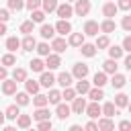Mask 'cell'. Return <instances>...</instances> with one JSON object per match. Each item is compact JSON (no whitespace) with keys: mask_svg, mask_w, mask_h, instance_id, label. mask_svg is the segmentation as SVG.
<instances>
[{"mask_svg":"<svg viewBox=\"0 0 131 131\" xmlns=\"http://www.w3.org/2000/svg\"><path fill=\"white\" fill-rule=\"evenodd\" d=\"M129 127H131V123H129V121H121V123H119V129H121V131H127Z\"/></svg>","mask_w":131,"mask_h":131,"instance_id":"11a10c76","label":"cell"},{"mask_svg":"<svg viewBox=\"0 0 131 131\" xmlns=\"http://www.w3.org/2000/svg\"><path fill=\"white\" fill-rule=\"evenodd\" d=\"M92 84L98 86V88H102V86L106 84V74H104V72H96L94 78H92Z\"/></svg>","mask_w":131,"mask_h":131,"instance_id":"4316f807","label":"cell"},{"mask_svg":"<svg viewBox=\"0 0 131 131\" xmlns=\"http://www.w3.org/2000/svg\"><path fill=\"white\" fill-rule=\"evenodd\" d=\"M90 0H76V6H74V14L78 16H86L90 12Z\"/></svg>","mask_w":131,"mask_h":131,"instance_id":"6da1fadb","label":"cell"},{"mask_svg":"<svg viewBox=\"0 0 131 131\" xmlns=\"http://www.w3.org/2000/svg\"><path fill=\"white\" fill-rule=\"evenodd\" d=\"M8 8L18 12V10H23V8H25V2H23V0H8Z\"/></svg>","mask_w":131,"mask_h":131,"instance_id":"f6af8a7d","label":"cell"},{"mask_svg":"<svg viewBox=\"0 0 131 131\" xmlns=\"http://www.w3.org/2000/svg\"><path fill=\"white\" fill-rule=\"evenodd\" d=\"M121 27H123V29L129 33V31H131V16H123V23H121Z\"/></svg>","mask_w":131,"mask_h":131,"instance_id":"681fc988","label":"cell"},{"mask_svg":"<svg viewBox=\"0 0 131 131\" xmlns=\"http://www.w3.org/2000/svg\"><path fill=\"white\" fill-rule=\"evenodd\" d=\"M117 12H119L117 4H115L113 0H106V2H104V6H102V14H104L106 18H113V16H115Z\"/></svg>","mask_w":131,"mask_h":131,"instance_id":"5b68a950","label":"cell"},{"mask_svg":"<svg viewBox=\"0 0 131 131\" xmlns=\"http://www.w3.org/2000/svg\"><path fill=\"white\" fill-rule=\"evenodd\" d=\"M6 35V23H0V37Z\"/></svg>","mask_w":131,"mask_h":131,"instance_id":"680465c9","label":"cell"},{"mask_svg":"<svg viewBox=\"0 0 131 131\" xmlns=\"http://www.w3.org/2000/svg\"><path fill=\"white\" fill-rule=\"evenodd\" d=\"M16 80H8V78H4L2 80V92L6 94V96H10V94H14L16 92Z\"/></svg>","mask_w":131,"mask_h":131,"instance_id":"ba28073f","label":"cell"},{"mask_svg":"<svg viewBox=\"0 0 131 131\" xmlns=\"http://www.w3.org/2000/svg\"><path fill=\"white\" fill-rule=\"evenodd\" d=\"M86 94L90 96V100H96V102H98L100 98H104V90H102V88H98V86H94V88H90V90H88Z\"/></svg>","mask_w":131,"mask_h":131,"instance_id":"484cf974","label":"cell"},{"mask_svg":"<svg viewBox=\"0 0 131 131\" xmlns=\"http://www.w3.org/2000/svg\"><path fill=\"white\" fill-rule=\"evenodd\" d=\"M117 8H121V10H129V8H131V0H119Z\"/></svg>","mask_w":131,"mask_h":131,"instance_id":"f907efd6","label":"cell"},{"mask_svg":"<svg viewBox=\"0 0 131 131\" xmlns=\"http://www.w3.org/2000/svg\"><path fill=\"white\" fill-rule=\"evenodd\" d=\"M8 18H10V12L6 8H0V23H6Z\"/></svg>","mask_w":131,"mask_h":131,"instance_id":"f5cc1de1","label":"cell"},{"mask_svg":"<svg viewBox=\"0 0 131 131\" xmlns=\"http://www.w3.org/2000/svg\"><path fill=\"white\" fill-rule=\"evenodd\" d=\"M31 20H33V23H43V20H45V12L39 10V8L31 10Z\"/></svg>","mask_w":131,"mask_h":131,"instance_id":"e575fe53","label":"cell"},{"mask_svg":"<svg viewBox=\"0 0 131 131\" xmlns=\"http://www.w3.org/2000/svg\"><path fill=\"white\" fill-rule=\"evenodd\" d=\"M76 94H80V96H84L88 90H90V82H86V78H80L78 82H76Z\"/></svg>","mask_w":131,"mask_h":131,"instance_id":"5bb4252c","label":"cell"},{"mask_svg":"<svg viewBox=\"0 0 131 131\" xmlns=\"http://www.w3.org/2000/svg\"><path fill=\"white\" fill-rule=\"evenodd\" d=\"M25 86H27V92H29V94H37L39 88H41V84L35 82V80H25Z\"/></svg>","mask_w":131,"mask_h":131,"instance_id":"f546056e","label":"cell"},{"mask_svg":"<svg viewBox=\"0 0 131 131\" xmlns=\"http://www.w3.org/2000/svg\"><path fill=\"white\" fill-rule=\"evenodd\" d=\"M100 113H102L104 117H115V115H117V106H115V102H104V104L100 106Z\"/></svg>","mask_w":131,"mask_h":131,"instance_id":"603a6c76","label":"cell"},{"mask_svg":"<svg viewBox=\"0 0 131 131\" xmlns=\"http://www.w3.org/2000/svg\"><path fill=\"white\" fill-rule=\"evenodd\" d=\"M29 10H35V8H39L41 6V0H27V4H25Z\"/></svg>","mask_w":131,"mask_h":131,"instance_id":"c3c4849f","label":"cell"},{"mask_svg":"<svg viewBox=\"0 0 131 131\" xmlns=\"http://www.w3.org/2000/svg\"><path fill=\"white\" fill-rule=\"evenodd\" d=\"M35 49H37V53H39V55H49V53H51V47H49L47 43H37V45H35Z\"/></svg>","mask_w":131,"mask_h":131,"instance_id":"b9f144b4","label":"cell"},{"mask_svg":"<svg viewBox=\"0 0 131 131\" xmlns=\"http://www.w3.org/2000/svg\"><path fill=\"white\" fill-rule=\"evenodd\" d=\"M66 2H76V0H66Z\"/></svg>","mask_w":131,"mask_h":131,"instance_id":"6125c7cd","label":"cell"},{"mask_svg":"<svg viewBox=\"0 0 131 131\" xmlns=\"http://www.w3.org/2000/svg\"><path fill=\"white\" fill-rule=\"evenodd\" d=\"M29 66H31V70H33V72H43V68H45V63H43L39 57H37V59H33Z\"/></svg>","mask_w":131,"mask_h":131,"instance_id":"bcb514c9","label":"cell"},{"mask_svg":"<svg viewBox=\"0 0 131 131\" xmlns=\"http://www.w3.org/2000/svg\"><path fill=\"white\" fill-rule=\"evenodd\" d=\"M80 51H82V55H86V57H94V55H96V47H94L92 43H82V45H80Z\"/></svg>","mask_w":131,"mask_h":131,"instance_id":"d4e9b609","label":"cell"},{"mask_svg":"<svg viewBox=\"0 0 131 131\" xmlns=\"http://www.w3.org/2000/svg\"><path fill=\"white\" fill-rule=\"evenodd\" d=\"M14 121H16V125H18L20 129H27V127L31 125V117H29V115H20V113H18V117H16Z\"/></svg>","mask_w":131,"mask_h":131,"instance_id":"1f68e13d","label":"cell"},{"mask_svg":"<svg viewBox=\"0 0 131 131\" xmlns=\"http://www.w3.org/2000/svg\"><path fill=\"white\" fill-rule=\"evenodd\" d=\"M108 47H111V45H108ZM123 53H125V51H123V47H119V45H113V47L108 49V55H111L113 59H119V57H123Z\"/></svg>","mask_w":131,"mask_h":131,"instance_id":"74e56055","label":"cell"},{"mask_svg":"<svg viewBox=\"0 0 131 131\" xmlns=\"http://www.w3.org/2000/svg\"><path fill=\"white\" fill-rule=\"evenodd\" d=\"M123 51H127V53L131 51V37H129V35L123 39Z\"/></svg>","mask_w":131,"mask_h":131,"instance_id":"816d5d0a","label":"cell"},{"mask_svg":"<svg viewBox=\"0 0 131 131\" xmlns=\"http://www.w3.org/2000/svg\"><path fill=\"white\" fill-rule=\"evenodd\" d=\"M70 108H72V113L82 115V113H84V108H86V98H82V96H80V98H76V96H74V98H72V106H70Z\"/></svg>","mask_w":131,"mask_h":131,"instance_id":"277c9868","label":"cell"},{"mask_svg":"<svg viewBox=\"0 0 131 131\" xmlns=\"http://www.w3.org/2000/svg\"><path fill=\"white\" fill-rule=\"evenodd\" d=\"M88 72H90V68L86 66V63H76L74 66V70H72V78H86L88 76Z\"/></svg>","mask_w":131,"mask_h":131,"instance_id":"3957f363","label":"cell"},{"mask_svg":"<svg viewBox=\"0 0 131 131\" xmlns=\"http://www.w3.org/2000/svg\"><path fill=\"white\" fill-rule=\"evenodd\" d=\"M18 113H20V111H18V104H10V106L4 111V117L10 119V121H14V119L18 117Z\"/></svg>","mask_w":131,"mask_h":131,"instance_id":"83f0119b","label":"cell"},{"mask_svg":"<svg viewBox=\"0 0 131 131\" xmlns=\"http://www.w3.org/2000/svg\"><path fill=\"white\" fill-rule=\"evenodd\" d=\"M55 31H57V33H61V35L72 33V25H70V20H68V18H59V20H57V25H55Z\"/></svg>","mask_w":131,"mask_h":131,"instance_id":"4fadbf2b","label":"cell"},{"mask_svg":"<svg viewBox=\"0 0 131 131\" xmlns=\"http://www.w3.org/2000/svg\"><path fill=\"white\" fill-rule=\"evenodd\" d=\"M84 113H86V115H88L90 119H96L98 115H102V113H100V104H98L96 100H92L90 104H86V108H84Z\"/></svg>","mask_w":131,"mask_h":131,"instance_id":"30bf717a","label":"cell"},{"mask_svg":"<svg viewBox=\"0 0 131 131\" xmlns=\"http://www.w3.org/2000/svg\"><path fill=\"white\" fill-rule=\"evenodd\" d=\"M45 57H47L45 66H47L49 70H57V68L61 66V57H59V53H49V55H45Z\"/></svg>","mask_w":131,"mask_h":131,"instance_id":"52a82bcc","label":"cell"},{"mask_svg":"<svg viewBox=\"0 0 131 131\" xmlns=\"http://www.w3.org/2000/svg\"><path fill=\"white\" fill-rule=\"evenodd\" d=\"M39 84H41L43 88H51V86L55 84V76H53L51 72H41V80H39Z\"/></svg>","mask_w":131,"mask_h":131,"instance_id":"7c38bea8","label":"cell"},{"mask_svg":"<svg viewBox=\"0 0 131 131\" xmlns=\"http://www.w3.org/2000/svg\"><path fill=\"white\" fill-rule=\"evenodd\" d=\"M51 117V113H49V108H45V106H37V111L33 113V119L35 121H43V119H49Z\"/></svg>","mask_w":131,"mask_h":131,"instance_id":"cb8c5ba5","label":"cell"},{"mask_svg":"<svg viewBox=\"0 0 131 131\" xmlns=\"http://www.w3.org/2000/svg\"><path fill=\"white\" fill-rule=\"evenodd\" d=\"M47 102H51V104L61 102V92H59V90H49V94H47Z\"/></svg>","mask_w":131,"mask_h":131,"instance_id":"836d02e7","label":"cell"},{"mask_svg":"<svg viewBox=\"0 0 131 131\" xmlns=\"http://www.w3.org/2000/svg\"><path fill=\"white\" fill-rule=\"evenodd\" d=\"M127 104H129V96H127V94H123V92H119V94L115 96V106L123 108V106H127Z\"/></svg>","mask_w":131,"mask_h":131,"instance_id":"4dcf8cb0","label":"cell"},{"mask_svg":"<svg viewBox=\"0 0 131 131\" xmlns=\"http://www.w3.org/2000/svg\"><path fill=\"white\" fill-rule=\"evenodd\" d=\"M35 45H37V41H35V37H33V35H27V37L20 41L23 51H33V49H35Z\"/></svg>","mask_w":131,"mask_h":131,"instance_id":"2e32d148","label":"cell"},{"mask_svg":"<svg viewBox=\"0 0 131 131\" xmlns=\"http://www.w3.org/2000/svg\"><path fill=\"white\" fill-rule=\"evenodd\" d=\"M82 43H84V33H72L68 39V45H72V47H80Z\"/></svg>","mask_w":131,"mask_h":131,"instance_id":"d6986e66","label":"cell"},{"mask_svg":"<svg viewBox=\"0 0 131 131\" xmlns=\"http://www.w3.org/2000/svg\"><path fill=\"white\" fill-rule=\"evenodd\" d=\"M18 47H20V41H18L16 37H8V39H6V49H8V51H16Z\"/></svg>","mask_w":131,"mask_h":131,"instance_id":"8d00e7d4","label":"cell"},{"mask_svg":"<svg viewBox=\"0 0 131 131\" xmlns=\"http://www.w3.org/2000/svg\"><path fill=\"white\" fill-rule=\"evenodd\" d=\"M55 82H57L61 88H66V86H72V74H68V72H61V74L55 78Z\"/></svg>","mask_w":131,"mask_h":131,"instance_id":"44dd1931","label":"cell"},{"mask_svg":"<svg viewBox=\"0 0 131 131\" xmlns=\"http://www.w3.org/2000/svg\"><path fill=\"white\" fill-rule=\"evenodd\" d=\"M111 84H113L115 88H123V86L127 84V78H125L123 74H119V72H115V74H113V78H111Z\"/></svg>","mask_w":131,"mask_h":131,"instance_id":"7402d4cb","label":"cell"},{"mask_svg":"<svg viewBox=\"0 0 131 131\" xmlns=\"http://www.w3.org/2000/svg\"><path fill=\"white\" fill-rule=\"evenodd\" d=\"M96 127H98L100 131H111V129H115V123H113V117H104V119H100V121L96 123Z\"/></svg>","mask_w":131,"mask_h":131,"instance_id":"e0dca14e","label":"cell"},{"mask_svg":"<svg viewBox=\"0 0 131 131\" xmlns=\"http://www.w3.org/2000/svg\"><path fill=\"white\" fill-rule=\"evenodd\" d=\"M74 96H76V90H74L72 86H66V88H63V92H61V98H66V100H72Z\"/></svg>","mask_w":131,"mask_h":131,"instance_id":"7dc6e473","label":"cell"},{"mask_svg":"<svg viewBox=\"0 0 131 131\" xmlns=\"http://www.w3.org/2000/svg\"><path fill=\"white\" fill-rule=\"evenodd\" d=\"M14 94H16V104L18 106L29 104V92H14Z\"/></svg>","mask_w":131,"mask_h":131,"instance_id":"ab89813d","label":"cell"},{"mask_svg":"<svg viewBox=\"0 0 131 131\" xmlns=\"http://www.w3.org/2000/svg\"><path fill=\"white\" fill-rule=\"evenodd\" d=\"M55 12H57V16H59V18H70V16L74 14V6H72L70 2H63V4H57V8H55Z\"/></svg>","mask_w":131,"mask_h":131,"instance_id":"7a4b0ae2","label":"cell"},{"mask_svg":"<svg viewBox=\"0 0 131 131\" xmlns=\"http://www.w3.org/2000/svg\"><path fill=\"white\" fill-rule=\"evenodd\" d=\"M39 33H41L43 39H53L55 37V27L53 25H41V31Z\"/></svg>","mask_w":131,"mask_h":131,"instance_id":"ac0fdd59","label":"cell"},{"mask_svg":"<svg viewBox=\"0 0 131 131\" xmlns=\"http://www.w3.org/2000/svg\"><path fill=\"white\" fill-rule=\"evenodd\" d=\"M102 72H104V74H115V72H117V59L108 57L106 61H102Z\"/></svg>","mask_w":131,"mask_h":131,"instance_id":"ffe728a7","label":"cell"},{"mask_svg":"<svg viewBox=\"0 0 131 131\" xmlns=\"http://www.w3.org/2000/svg\"><path fill=\"white\" fill-rule=\"evenodd\" d=\"M84 129H88V131H98L96 123H92V121H90V123H86V125H84Z\"/></svg>","mask_w":131,"mask_h":131,"instance_id":"db71d44e","label":"cell"},{"mask_svg":"<svg viewBox=\"0 0 131 131\" xmlns=\"http://www.w3.org/2000/svg\"><path fill=\"white\" fill-rule=\"evenodd\" d=\"M4 121H6V117H4V113H2V111H0V127H2V125H4Z\"/></svg>","mask_w":131,"mask_h":131,"instance_id":"91938a15","label":"cell"},{"mask_svg":"<svg viewBox=\"0 0 131 131\" xmlns=\"http://www.w3.org/2000/svg\"><path fill=\"white\" fill-rule=\"evenodd\" d=\"M51 127H53L51 119H43V121H39V123H37V129H39V131H49Z\"/></svg>","mask_w":131,"mask_h":131,"instance_id":"ee69618b","label":"cell"},{"mask_svg":"<svg viewBox=\"0 0 131 131\" xmlns=\"http://www.w3.org/2000/svg\"><path fill=\"white\" fill-rule=\"evenodd\" d=\"M55 115H57V119H68L70 115H72V108L68 106V104H63V102H57L55 104Z\"/></svg>","mask_w":131,"mask_h":131,"instance_id":"9c48e42d","label":"cell"},{"mask_svg":"<svg viewBox=\"0 0 131 131\" xmlns=\"http://www.w3.org/2000/svg\"><path fill=\"white\" fill-rule=\"evenodd\" d=\"M123 66H125L127 70H131V55H125V59H123Z\"/></svg>","mask_w":131,"mask_h":131,"instance_id":"9f6ffc18","label":"cell"},{"mask_svg":"<svg viewBox=\"0 0 131 131\" xmlns=\"http://www.w3.org/2000/svg\"><path fill=\"white\" fill-rule=\"evenodd\" d=\"M41 6H43V12H53L57 8V0H41Z\"/></svg>","mask_w":131,"mask_h":131,"instance_id":"d6a6232c","label":"cell"},{"mask_svg":"<svg viewBox=\"0 0 131 131\" xmlns=\"http://www.w3.org/2000/svg\"><path fill=\"white\" fill-rule=\"evenodd\" d=\"M98 29H100L104 35H108V33H113V31L117 29V25H115V20H113V18H106V20H102V23L98 25Z\"/></svg>","mask_w":131,"mask_h":131,"instance_id":"9a60e30c","label":"cell"},{"mask_svg":"<svg viewBox=\"0 0 131 131\" xmlns=\"http://www.w3.org/2000/svg\"><path fill=\"white\" fill-rule=\"evenodd\" d=\"M33 29H35V23H33V20H25V23L20 25V33H25V35H31Z\"/></svg>","mask_w":131,"mask_h":131,"instance_id":"60d3db41","label":"cell"},{"mask_svg":"<svg viewBox=\"0 0 131 131\" xmlns=\"http://www.w3.org/2000/svg\"><path fill=\"white\" fill-rule=\"evenodd\" d=\"M6 76H8V70H6L4 66H0V80H4Z\"/></svg>","mask_w":131,"mask_h":131,"instance_id":"6f0895ef","label":"cell"},{"mask_svg":"<svg viewBox=\"0 0 131 131\" xmlns=\"http://www.w3.org/2000/svg\"><path fill=\"white\" fill-rule=\"evenodd\" d=\"M70 129H72V131H82V127H80V125H72Z\"/></svg>","mask_w":131,"mask_h":131,"instance_id":"94428289","label":"cell"},{"mask_svg":"<svg viewBox=\"0 0 131 131\" xmlns=\"http://www.w3.org/2000/svg\"><path fill=\"white\" fill-rule=\"evenodd\" d=\"M66 47H68V41H66V39H61V37H53V41H51V49H53L55 53H63Z\"/></svg>","mask_w":131,"mask_h":131,"instance_id":"8fae6325","label":"cell"},{"mask_svg":"<svg viewBox=\"0 0 131 131\" xmlns=\"http://www.w3.org/2000/svg\"><path fill=\"white\" fill-rule=\"evenodd\" d=\"M33 102H35V106H47L49 102H47V96L45 94H35V98H33Z\"/></svg>","mask_w":131,"mask_h":131,"instance_id":"7bdbcfd3","label":"cell"},{"mask_svg":"<svg viewBox=\"0 0 131 131\" xmlns=\"http://www.w3.org/2000/svg\"><path fill=\"white\" fill-rule=\"evenodd\" d=\"M98 23L96 20H86L84 23V35H88V37H96L98 35Z\"/></svg>","mask_w":131,"mask_h":131,"instance_id":"8992f818","label":"cell"},{"mask_svg":"<svg viewBox=\"0 0 131 131\" xmlns=\"http://www.w3.org/2000/svg\"><path fill=\"white\" fill-rule=\"evenodd\" d=\"M108 45H111V39H108L106 35L98 37V39H96V43H94V47H96V49H106Z\"/></svg>","mask_w":131,"mask_h":131,"instance_id":"d590c367","label":"cell"},{"mask_svg":"<svg viewBox=\"0 0 131 131\" xmlns=\"http://www.w3.org/2000/svg\"><path fill=\"white\" fill-rule=\"evenodd\" d=\"M0 63L4 66V68H8V66H14L16 63V57L12 55V51L10 53H6V55H2V59H0Z\"/></svg>","mask_w":131,"mask_h":131,"instance_id":"f35d334b","label":"cell"},{"mask_svg":"<svg viewBox=\"0 0 131 131\" xmlns=\"http://www.w3.org/2000/svg\"><path fill=\"white\" fill-rule=\"evenodd\" d=\"M12 80H16V82H25V80H27V70H25V68H14V72H12Z\"/></svg>","mask_w":131,"mask_h":131,"instance_id":"f1b7e54d","label":"cell"}]
</instances>
